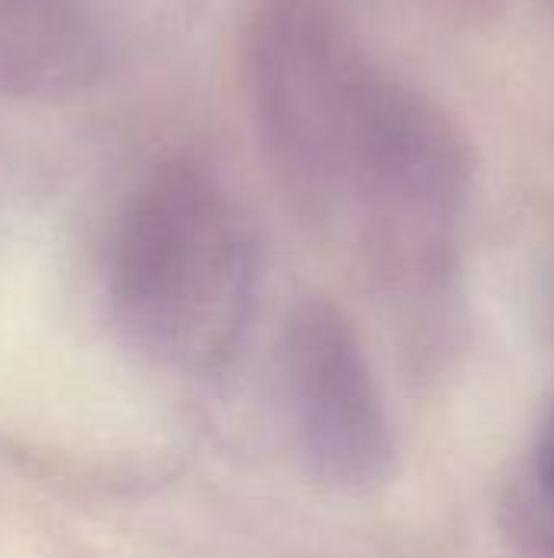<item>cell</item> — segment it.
Listing matches in <instances>:
<instances>
[{"instance_id":"cell-1","label":"cell","mask_w":554,"mask_h":558,"mask_svg":"<svg viewBox=\"0 0 554 558\" xmlns=\"http://www.w3.org/2000/svg\"><path fill=\"white\" fill-rule=\"evenodd\" d=\"M258 281L251 222L206 160H157L131 186L104 288L118 330L144 360L176 376L222 369L251 327Z\"/></svg>"},{"instance_id":"cell-2","label":"cell","mask_w":554,"mask_h":558,"mask_svg":"<svg viewBox=\"0 0 554 558\" xmlns=\"http://www.w3.org/2000/svg\"><path fill=\"white\" fill-rule=\"evenodd\" d=\"M245 69L264 154L300 209L333 219L405 193L411 124L327 0H261Z\"/></svg>"},{"instance_id":"cell-3","label":"cell","mask_w":554,"mask_h":558,"mask_svg":"<svg viewBox=\"0 0 554 558\" xmlns=\"http://www.w3.org/2000/svg\"><path fill=\"white\" fill-rule=\"evenodd\" d=\"M278 402L304 468L340 490H366L395 461L392 422L356 327L330 301L300 304L278 340Z\"/></svg>"},{"instance_id":"cell-4","label":"cell","mask_w":554,"mask_h":558,"mask_svg":"<svg viewBox=\"0 0 554 558\" xmlns=\"http://www.w3.org/2000/svg\"><path fill=\"white\" fill-rule=\"evenodd\" d=\"M91 52L85 0H0V85H59L82 75Z\"/></svg>"},{"instance_id":"cell-5","label":"cell","mask_w":554,"mask_h":558,"mask_svg":"<svg viewBox=\"0 0 554 558\" xmlns=\"http://www.w3.org/2000/svg\"><path fill=\"white\" fill-rule=\"evenodd\" d=\"M539 481H542L545 497L552 500L554 507V418L549 422V432H545L542 448H539Z\"/></svg>"}]
</instances>
